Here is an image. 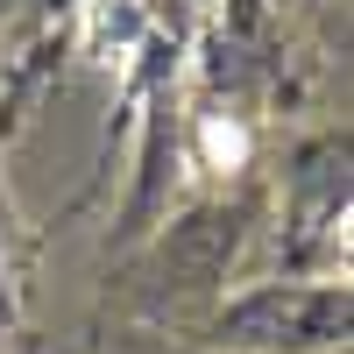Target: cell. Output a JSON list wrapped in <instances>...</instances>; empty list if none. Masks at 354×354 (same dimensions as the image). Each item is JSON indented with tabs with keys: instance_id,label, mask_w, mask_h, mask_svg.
Returning <instances> with one entry per match:
<instances>
[{
	"instance_id": "obj_1",
	"label": "cell",
	"mask_w": 354,
	"mask_h": 354,
	"mask_svg": "<svg viewBox=\"0 0 354 354\" xmlns=\"http://www.w3.org/2000/svg\"><path fill=\"white\" fill-rule=\"evenodd\" d=\"M241 156H248V135H241V128H227V121L205 128V163H213V170H234Z\"/></svg>"
}]
</instances>
